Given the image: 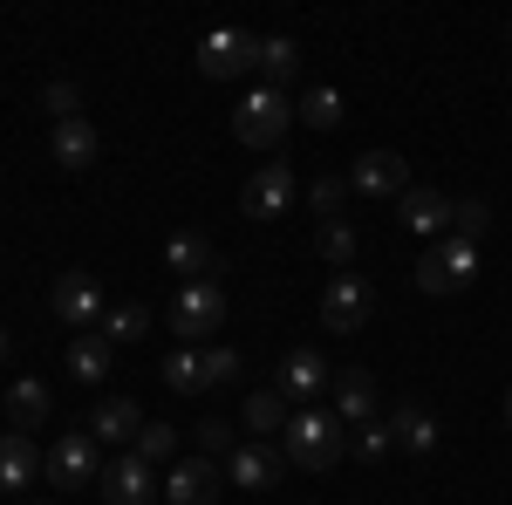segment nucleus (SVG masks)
I'll return each mask as SVG.
<instances>
[{"label": "nucleus", "mask_w": 512, "mask_h": 505, "mask_svg": "<svg viewBox=\"0 0 512 505\" xmlns=\"http://www.w3.org/2000/svg\"><path fill=\"white\" fill-rule=\"evenodd\" d=\"M35 478H41L35 437H28V430H7V437H0V492H28Z\"/></svg>", "instance_id": "obj_17"}, {"label": "nucleus", "mask_w": 512, "mask_h": 505, "mask_svg": "<svg viewBox=\"0 0 512 505\" xmlns=\"http://www.w3.org/2000/svg\"><path fill=\"white\" fill-rule=\"evenodd\" d=\"M246 430H253V437H280V430H287V396H280V389H253V396H246Z\"/></svg>", "instance_id": "obj_24"}, {"label": "nucleus", "mask_w": 512, "mask_h": 505, "mask_svg": "<svg viewBox=\"0 0 512 505\" xmlns=\"http://www.w3.org/2000/svg\"><path fill=\"white\" fill-rule=\"evenodd\" d=\"M41 478L55 485V492H82L89 478H103V444L82 430V437H55L48 444V458H41Z\"/></svg>", "instance_id": "obj_4"}, {"label": "nucleus", "mask_w": 512, "mask_h": 505, "mask_svg": "<svg viewBox=\"0 0 512 505\" xmlns=\"http://www.w3.org/2000/svg\"><path fill=\"white\" fill-rule=\"evenodd\" d=\"M28 505H62V499H28Z\"/></svg>", "instance_id": "obj_39"}, {"label": "nucleus", "mask_w": 512, "mask_h": 505, "mask_svg": "<svg viewBox=\"0 0 512 505\" xmlns=\"http://www.w3.org/2000/svg\"><path fill=\"white\" fill-rule=\"evenodd\" d=\"M342 198H349L342 178H315V185H308V205H315L321 219H342Z\"/></svg>", "instance_id": "obj_35"}, {"label": "nucleus", "mask_w": 512, "mask_h": 505, "mask_svg": "<svg viewBox=\"0 0 512 505\" xmlns=\"http://www.w3.org/2000/svg\"><path fill=\"white\" fill-rule=\"evenodd\" d=\"M349 178H355V192H362V198H403V192H410V164H403L396 151H362Z\"/></svg>", "instance_id": "obj_12"}, {"label": "nucleus", "mask_w": 512, "mask_h": 505, "mask_svg": "<svg viewBox=\"0 0 512 505\" xmlns=\"http://www.w3.org/2000/svg\"><path fill=\"white\" fill-rule=\"evenodd\" d=\"M369 314H376V294H369V280H355V273H335V280L321 287V328H335V335H355V328H369Z\"/></svg>", "instance_id": "obj_6"}, {"label": "nucleus", "mask_w": 512, "mask_h": 505, "mask_svg": "<svg viewBox=\"0 0 512 505\" xmlns=\"http://www.w3.org/2000/svg\"><path fill=\"white\" fill-rule=\"evenodd\" d=\"M294 117L308 123V130H335V123H342V89H308V96L294 103Z\"/></svg>", "instance_id": "obj_28"}, {"label": "nucleus", "mask_w": 512, "mask_h": 505, "mask_svg": "<svg viewBox=\"0 0 512 505\" xmlns=\"http://www.w3.org/2000/svg\"><path fill=\"white\" fill-rule=\"evenodd\" d=\"M349 451H355V458H369V465H376V458H390V451H396L390 424H383V417H369V424H355V430H349Z\"/></svg>", "instance_id": "obj_31"}, {"label": "nucleus", "mask_w": 512, "mask_h": 505, "mask_svg": "<svg viewBox=\"0 0 512 505\" xmlns=\"http://www.w3.org/2000/svg\"><path fill=\"white\" fill-rule=\"evenodd\" d=\"M233 376H239V349H205V389L233 383Z\"/></svg>", "instance_id": "obj_36"}, {"label": "nucleus", "mask_w": 512, "mask_h": 505, "mask_svg": "<svg viewBox=\"0 0 512 505\" xmlns=\"http://www.w3.org/2000/svg\"><path fill=\"white\" fill-rule=\"evenodd\" d=\"M355 246H362V239H355V226H349V219H321L315 253L328 260V267H349V260H355Z\"/></svg>", "instance_id": "obj_27"}, {"label": "nucleus", "mask_w": 512, "mask_h": 505, "mask_svg": "<svg viewBox=\"0 0 512 505\" xmlns=\"http://www.w3.org/2000/svg\"><path fill=\"white\" fill-rule=\"evenodd\" d=\"M226 308H233V294H226L219 273L185 280V287L171 294V328H178V342H185V349H192V342H212V335L226 328Z\"/></svg>", "instance_id": "obj_2"}, {"label": "nucleus", "mask_w": 512, "mask_h": 505, "mask_svg": "<svg viewBox=\"0 0 512 505\" xmlns=\"http://www.w3.org/2000/svg\"><path fill=\"white\" fill-rule=\"evenodd\" d=\"M506 424H512V389H506Z\"/></svg>", "instance_id": "obj_38"}, {"label": "nucleus", "mask_w": 512, "mask_h": 505, "mask_svg": "<svg viewBox=\"0 0 512 505\" xmlns=\"http://www.w3.org/2000/svg\"><path fill=\"white\" fill-rule=\"evenodd\" d=\"M48 151H55V164H62V171H89V164H96V151H103V137H96V123H89V117H69V123H55Z\"/></svg>", "instance_id": "obj_16"}, {"label": "nucleus", "mask_w": 512, "mask_h": 505, "mask_svg": "<svg viewBox=\"0 0 512 505\" xmlns=\"http://www.w3.org/2000/svg\"><path fill=\"white\" fill-rule=\"evenodd\" d=\"M48 410H55V396H48V383H35V376L7 383V417H14V430H28V437H35V430L48 424Z\"/></svg>", "instance_id": "obj_22"}, {"label": "nucleus", "mask_w": 512, "mask_h": 505, "mask_svg": "<svg viewBox=\"0 0 512 505\" xmlns=\"http://www.w3.org/2000/svg\"><path fill=\"white\" fill-rule=\"evenodd\" d=\"M396 212H403V233H444L451 226V198L431 192V185H410L396 198Z\"/></svg>", "instance_id": "obj_20"}, {"label": "nucleus", "mask_w": 512, "mask_h": 505, "mask_svg": "<svg viewBox=\"0 0 512 505\" xmlns=\"http://www.w3.org/2000/svg\"><path fill=\"white\" fill-rule=\"evenodd\" d=\"M280 451H287V465H301V471H335L342 451H349V424L335 410H294L287 430H280Z\"/></svg>", "instance_id": "obj_1"}, {"label": "nucleus", "mask_w": 512, "mask_h": 505, "mask_svg": "<svg viewBox=\"0 0 512 505\" xmlns=\"http://www.w3.org/2000/svg\"><path fill=\"white\" fill-rule=\"evenodd\" d=\"M192 437H198V458H212V465L239 451V437H233V424H226V417H205V424H198Z\"/></svg>", "instance_id": "obj_32"}, {"label": "nucleus", "mask_w": 512, "mask_h": 505, "mask_svg": "<svg viewBox=\"0 0 512 505\" xmlns=\"http://www.w3.org/2000/svg\"><path fill=\"white\" fill-rule=\"evenodd\" d=\"M301 69V48H294V35H267L260 41V76H267V89H287V76Z\"/></svg>", "instance_id": "obj_25"}, {"label": "nucleus", "mask_w": 512, "mask_h": 505, "mask_svg": "<svg viewBox=\"0 0 512 505\" xmlns=\"http://www.w3.org/2000/svg\"><path fill=\"white\" fill-rule=\"evenodd\" d=\"M96 485H103V505H158V499H164V485L151 478V465H144L137 451H123V458H110Z\"/></svg>", "instance_id": "obj_8"}, {"label": "nucleus", "mask_w": 512, "mask_h": 505, "mask_svg": "<svg viewBox=\"0 0 512 505\" xmlns=\"http://www.w3.org/2000/svg\"><path fill=\"white\" fill-rule=\"evenodd\" d=\"M41 110H48L55 123L82 117V89H76V82H48V89H41Z\"/></svg>", "instance_id": "obj_34"}, {"label": "nucleus", "mask_w": 512, "mask_h": 505, "mask_svg": "<svg viewBox=\"0 0 512 505\" xmlns=\"http://www.w3.org/2000/svg\"><path fill=\"white\" fill-rule=\"evenodd\" d=\"M472 273H478V253L465 239H437L431 253L417 260V287H424V294H465Z\"/></svg>", "instance_id": "obj_5"}, {"label": "nucleus", "mask_w": 512, "mask_h": 505, "mask_svg": "<svg viewBox=\"0 0 512 505\" xmlns=\"http://www.w3.org/2000/svg\"><path fill=\"white\" fill-rule=\"evenodd\" d=\"M335 417L349 430L376 417V376L369 369H335Z\"/></svg>", "instance_id": "obj_18"}, {"label": "nucleus", "mask_w": 512, "mask_h": 505, "mask_svg": "<svg viewBox=\"0 0 512 505\" xmlns=\"http://www.w3.org/2000/svg\"><path fill=\"white\" fill-rule=\"evenodd\" d=\"M0 362H7V328H0Z\"/></svg>", "instance_id": "obj_37"}, {"label": "nucleus", "mask_w": 512, "mask_h": 505, "mask_svg": "<svg viewBox=\"0 0 512 505\" xmlns=\"http://www.w3.org/2000/svg\"><path fill=\"white\" fill-rule=\"evenodd\" d=\"M485 226H492V205H485V198H458V205H451V239H465V246H472Z\"/></svg>", "instance_id": "obj_33"}, {"label": "nucleus", "mask_w": 512, "mask_h": 505, "mask_svg": "<svg viewBox=\"0 0 512 505\" xmlns=\"http://www.w3.org/2000/svg\"><path fill=\"white\" fill-rule=\"evenodd\" d=\"M130 451H137L144 465H178V430H171V424H144Z\"/></svg>", "instance_id": "obj_30"}, {"label": "nucleus", "mask_w": 512, "mask_h": 505, "mask_svg": "<svg viewBox=\"0 0 512 505\" xmlns=\"http://www.w3.org/2000/svg\"><path fill=\"white\" fill-rule=\"evenodd\" d=\"M219 478L226 471L212 465V458H178L171 478H164V505H212L219 499Z\"/></svg>", "instance_id": "obj_14"}, {"label": "nucleus", "mask_w": 512, "mask_h": 505, "mask_svg": "<svg viewBox=\"0 0 512 505\" xmlns=\"http://www.w3.org/2000/svg\"><path fill=\"white\" fill-rule=\"evenodd\" d=\"M144 328H151V308H137V301H130V308H103V321H96V335H103L110 349H123V342H137Z\"/></svg>", "instance_id": "obj_26"}, {"label": "nucleus", "mask_w": 512, "mask_h": 505, "mask_svg": "<svg viewBox=\"0 0 512 505\" xmlns=\"http://www.w3.org/2000/svg\"><path fill=\"white\" fill-rule=\"evenodd\" d=\"M321 383H335V369H328V355H321V349H287V355H280L274 389L287 396V403H308Z\"/></svg>", "instance_id": "obj_13"}, {"label": "nucleus", "mask_w": 512, "mask_h": 505, "mask_svg": "<svg viewBox=\"0 0 512 505\" xmlns=\"http://www.w3.org/2000/svg\"><path fill=\"white\" fill-rule=\"evenodd\" d=\"M110 362H117V349L103 335H76L69 342V376L76 383H110Z\"/></svg>", "instance_id": "obj_23"}, {"label": "nucleus", "mask_w": 512, "mask_h": 505, "mask_svg": "<svg viewBox=\"0 0 512 505\" xmlns=\"http://www.w3.org/2000/svg\"><path fill=\"white\" fill-rule=\"evenodd\" d=\"M198 69H205L212 82L253 76V69H260V35H246V28H219V35H205V48H198Z\"/></svg>", "instance_id": "obj_7"}, {"label": "nucleus", "mask_w": 512, "mask_h": 505, "mask_svg": "<svg viewBox=\"0 0 512 505\" xmlns=\"http://www.w3.org/2000/svg\"><path fill=\"white\" fill-rule=\"evenodd\" d=\"M219 471L233 478L239 492H274L280 478H287V451H280V444H239Z\"/></svg>", "instance_id": "obj_10"}, {"label": "nucleus", "mask_w": 512, "mask_h": 505, "mask_svg": "<svg viewBox=\"0 0 512 505\" xmlns=\"http://www.w3.org/2000/svg\"><path fill=\"white\" fill-rule=\"evenodd\" d=\"M506 48H512V28H506Z\"/></svg>", "instance_id": "obj_40"}, {"label": "nucleus", "mask_w": 512, "mask_h": 505, "mask_svg": "<svg viewBox=\"0 0 512 505\" xmlns=\"http://www.w3.org/2000/svg\"><path fill=\"white\" fill-rule=\"evenodd\" d=\"M239 212L246 219H287L294 212V171L287 164H260L246 178V192H239Z\"/></svg>", "instance_id": "obj_9"}, {"label": "nucleus", "mask_w": 512, "mask_h": 505, "mask_svg": "<svg viewBox=\"0 0 512 505\" xmlns=\"http://www.w3.org/2000/svg\"><path fill=\"white\" fill-rule=\"evenodd\" d=\"M383 424H390V437L403 444V451H417V458H424V451H437V437H444V430H437V417L424 410V403H396Z\"/></svg>", "instance_id": "obj_21"}, {"label": "nucleus", "mask_w": 512, "mask_h": 505, "mask_svg": "<svg viewBox=\"0 0 512 505\" xmlns=\"http://www.w3.org/2000/svg\"><path fill=\"white\" fill-rule=\"evenodd\" d=\"M48 308H55V321H69V328H96L103 321V287H96V273H62L55 280V294H48Z\"/></svg>", "instance_id": "obj_11"}, {"label": "nucleus", "mask_w": 512, "mask_h": 505, "mask_svg": "<svg viewBox=\"0 0 512 505\" xmlns=\"http://www.w3.org/2000/svg\"><path fill=\"white\" fill-rule=\"evenodd\" d=\"M164 267L178 273V287H185V280H205V273H219L212 239H205V233H171V239H164Z\"/></svg>", "instance_id": "obj_19"}, {"label": "nucleus", "mask_w": 512, "mask_h": 505, "mask_svg": "<svg viewBox=\"0 0 512 505\" xmlns=\"http://www.w3.org/2000/svg\"><path fill=\"white\" fill-rule=\"evenodd\" d=\"M164 383L178 389V396H185V389H205V355H198V349H185V342H178V349L164 355Z\"/></svg>", "instance_id": "obj_29"}, {"label": "nucleus", "mask_w": 512, "mask_h": 505, "mask_svg": "<svg viewBox=\"0 0 512 505\" xmlns=\"http://www.w3.org/2000/svg\"><path fill=\"white\" fill-rule=\"evenodd\" d=\"M287 123H294V96L260 82L253 96H239V110H233V137L246 144V151H274L280 137H287Z\"/></svg>", "instance_id": "obj_3"}, {"label": "nucleus", "mask_w": 512, "mask_h": 505, "mask_svg": "<svg viewBox=\"0 0 512 505\" xmlns=\"http://www.w3.org/2000/svg\"><path fill=\"white\" fill-rule=\"evenodd\" d=\"M144 424H151V417L137 410V396H103L96 417H89V437H96V444H137Z\"/></svg>", "instance_id": "obj_15"}]
</instances>
